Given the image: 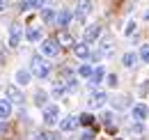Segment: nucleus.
<instances>
[{
	"instance_id": "nucleus-36",
	"label": "nucleus",
	"mask_w": 149,
	"mask_h": 140,
	"mask_svg": "<svg viewBox=\"0 0 149 140\" xmlns=\"http://www.w3.org/2000/svg\"><path fill=\"white\" fill-rule=\"evenodd\" d=\"M2 9H5V2H2V0H0V12H2Z\"/></svg>"
},
{
	"instance_id": "nucleus-20",
	"label": "nucleus",
	"mask_w": 149,
	"mask_h": 140,
	"mask_svg": "<svg viewBox=\"0 0 149 140\" xmlns=\"http://www.w3.org/2000/svg\"><path fill=\"white\" fill-rule=\"evenodd\" d=\"M25 39H28V41H41V30H39V28L25 30Z\"/></svg>"
},
{
	"instance_id": "nucleus-15",
	"label": "nucleus",
	"mask_w": 149,
	"mask_h": 140,
	"mask_svg": "<svg viewBox=\"0 0 149 140\" xmlns=\"http://www.w3.org/2000/svg\"><path fill=\"white\" fill-rule=\"evenodd\" d=\"M30 80H32V71H28V69L16 71V83H19V85H28Z\"/></svg>"
},
{
	"instance_id": "nucleus-17",
	"label": "nucleus",
	"mask_w": 149,
	"mask_h": 140,
	"mask_svg": "<svg viewBox=\"0 0 149 140\" xmlns=\"http://www.w3.org/2000/svg\"><path fill=\"white\" fill-rule=\"evenodd\" d=\"M103 78H106V69H103V67H96V69H94V74H92V78H90V80H92V88H96Z\"/></svg>"
},
{
	"instance_id": "nucleus-9",
	"label": "nucleus",
	"mask_w": 149,
	"mask_h": 140,
	"mask_svg": "<svg viewBox=\"0 0 149 140\" xmlns=\"http://www.w3.org/2000/svg\"><path fill=\"white\" fill-rule=\"evenodd\" d=\"M80 124V120L78 117H74V115H69V117H64V120H60V131H64V133H69V131H76V126Z\"/></svg>"
},
{
	"instance_id": "nucleus-22",
	"label": "nucleus",
	"mask_w": 149,
	"mask_h": 140,
	"mask_svg": "<svg viewBox=\"0 0 149 140\" xmlns=\"http://www.w3.org/2000/svg\"><path fill=\"white\" fill-rule=\"evenodd\" d=\"M46 101H48V94H46V92H41V90H39L37 94H35V106H39V108H41V110H44V108H46Z\"/></svg>"
},
{
	"instance_id": "nucleus-8",
	"label": "nucleus",
	"mask_w": 149,
	"mask_h": 140,
	"mask_svg": "<svg viewBox=\"0 0 149 140\" xmlns=\"http://www.w3.org/2000/svg\"><path fill=\"white\" fill-rule=\"evenodd\" d=\"M106 101H108V94L101 90H94L90 94V108H101V106H106Z\"/></svg>"
},
{
	"instance_id": "nucleus-19",
	"label": "nucleus",
	"mask_w": 149,
	"mask_h": 140,
	"mask_svg": "<svg viewBox=\"0 0 149 140\" xmlns=\"http://www.w3.org/2000/svg\"><path fill=\"white\" fill-rule=\"evenodd\" d=\"M55 18H57V12L48 9V7L41 9V21H44V23H55Z\"/></svg>"
},
{
	"instance_id": "nucleus-32",
	"label": "nucleus",
	"mask_w": 149,
	"mask_h": 140,
	"mask_svg": "<svg viewBox=\"0 0 149 140\" xmlns=\"http://www.w3.org/2000/svg\"><path fill=\"white\" fill-rule=\"evenodd\" d=\"M106 80H108V85H110V88H117V83H119V78H117L115 74H110V76H108Z\"/></svg>"
},
{
	"instance_id": "nucleus-33",
	"label": "nucleus",
	"mask_w": 149,
	"mask_h": 140,
	"mask_svg": "<svg viewBox=\"0 0 149 140\" xmlns=\"http://www.w3.org/2000/svg\"><path fill=\"white\" fill-rule=\"evenodd\" d=\"M138 92H140V97H145V94H147V80H145V83H140Z\"/></svg>"
},
{
	"instance_id": "nucleus-21",
	"label": "nucleus",
	"mask_w": 149,
	"mask_h": 140,
	"mask_svg": "<svg viewBox=\"0 0 149 140\" xmlns=\"http://www.w3.org/2000/svg\"><path fill=\"white\" fill-rule=\"evenodd\" d=\"M138 57H140V55H135V53H124L122 62H124V67H135V64H138Z\"/></svg>"
},
{
	"instance_id": "nucleus-27",
	"label": "nucleus",
	"mask_w": 149,
	"mask_h": 140,
	"mask_svg": "<svg viewBox=\"0 0 149 140\" xmlns=\"http://www.w3.org/2000/svg\"><path fill=\"white\" fill-rule=\"evenodd\" d=\"M138 55H140V60H145V62L149 64V44L140 46V53H138Z\"/></svg>"
},
{
	"instance_id": "nucleus-10",
	"label": "nucleus",
	"mask_w": 149,
	"mask_h": 140,
	"mask_svg": "<svg viewBox=\"0 0 149 140\" xmlns=\"http://www.w3.org/2000/svg\"><path fill=\"white\" fill-rule=\"evenodd\" d=\"M99 37H101V25H99V23L85 28V44H92V41H96Z\"/></svg>"
},
{
	"instance_id": "nucleus-30",
	"label": "nucleus",
	"mask_w": 149,
	"mask_h": 140,
	"mask_svg": "<svg viewBox=\"0 0 149 140\" xmlns=\"http://www.w3.org/2000/svg\"><path fill=\"white\" fill-rule=\"evenodd\" d=\"M78 120H80V124H85V126H87V124H92V122H94V117H92V115H87V113H85V115H80Z\"/></svg>"
},
{
	"instance_id": "nucleus-29",
	"label": "nucleus",
	"mask_w": 149,
	"mask_h": 140,
	"mask_svg": "<svg viewBox=\"0 0 149 140\" xmlns=\"http://www.w3.org/2000/svg\"><path fill=\"white\" fill-rule=\"evenodd\" d=\"M101 120L108 124V129L112 131V113H101Z\"/></svg>"
},
{
	"instance_id": "nucleus-39",
	"label": "nucleus",
	"mask_w": 149,
	"mask_h": 140,
	"mask_svg": "<svg viewBox=\"0 0 149 140\" xmlns=\"http://www.w3.org/2000/svg\"><path fill=\"white\" fill-rule=\"evenodd\" d=\"M115 140H122V138H115Z\"/></svg>"
},
{
	"instance_id": "nucleus-16",
	"label": "nucleus",
	"mask_w": 149,
	"mask_h": 140,
	"mask_svg": "<svg viewBox=\"0 0 149 140\" xmlns=\"http://www.w3.org/2000/svg\"><path fill=\"white\" fill-rule=\"evenodd\" d=\"M69 21H71V12L69 9H62V12H57V18H55V23L57 25H69Z\"/></svg>"
},
{
	"instance_id": "nucleus-6",
	"label": "nucleus",
	"mask_w": 149,
	"mask_h": 140,
	"mask_svg": "<svg viewBox=\"0 0 149 140\" xmlns=\"http://www.w3.org/2000/svg\"><path fill=\"white\" fill-rule=\"evenodd\" d=\"M21 39H23V28H21V23H12V25H9V46L16 48L21 44Z\"/></svg>"
},
{
	"instance_id": "nucleus-3",
	"label": "nucleus",
	"mask_w": 149,
	"mask_h": 140,
	"mask_svg": "<svg viewBox=\"0 0 149 140\" xmlns=\"http://www.w3.org/2000/svg\"><path fill=\"white\" fill-rule=\"evenodd\" d=\"M57 53H60V44L55 39H44L41 41V55L44 57H55Z\"/></svg>"
},
{
	"instance_id": "nucleus-2",
	"label": "nucleus",
	"mask_w": 149,
	"mask_h": 140,
	"mask_svg": "<svg viewBox=\"0 0 149 140\" xmlns=\"http://www.w3.org/2000/svg\"><path fill=\"white\" fill-rule=\"evenodd\" d=\"M44 124H46V126L60 124V108H57V106H46V108H44Z\"/></svg>"
},
{
	"instance_id": "nucleus-38",
	"label": "nucleus",
	"mask_w": 149,
	"mask_h": 140,
	"mask_svg": "<svg viewBox=\"0 0 149 140\" xmlns=\"http://www.w3.org/2000/svg\"><path fill=\"white\" fill-rule=\"evenodd\" d=\"M0 133H2V124H0Z\"/></svg>"
},
{
	"instance_id": "nucleus-12",
	"label": "nucleus",
	"mask_w": 149,
	"mask_h": 140,
	"mask_svg": "<svg viewBox=\"0 0 149 140\" xmlns=\"http://www.w3.org/2000/svg\"><path fill=\"white\" fill-rule=\"evenodd\" d=\"M74 53L76 57H80V60H90L92 57V51H90V46L83 41V44H74Z\"/></svg>"
},
{
	"instance_id": "nucleus-28",
	"label": "nucleus",
	"mask_w": 149,
	"mask_h": 140,
	"mask_svg": "<svg viewBox=\"0 0 149 140\" xmlns=\"http://www.w3.org/2000/svg\"><path fill=\"white\" fill-rule=\"evenodd\" d=\"M145 131V126H142V122H133V126H131V133L133 136H140Z\"/></svg>"
},
{
	"instance_id": "nucleus-23",
	"label": "nucleus",
	"mask_w": 149,
	"mask_h": 140,
	"mask_svg": "<svg viewBox=\"0 0 149 140\" xmlns=\"http://www.w3.org/2000/svg\"><path fill=\"white\" fill-rule=\"evenodd\" d=\"M57 44L60 46H74V37L69 35V32H62V35L57 37Z\"/></svg>"
},
{
	"instance_id": "nucleus-13",
	"label": "nucleus",
	"mask_w": 149,
	"mask_h": 140,
	"mask_svg": "<svg viewBox=\"0 0 149 140\" xmlns=\"http://www.w3.org/2000/svg\"><path fill=\"white\" fill-rule=\"evenodd\" d=\"M12 110H14V104L9 99H0V120H7L12 115Z\"/></svg>"
},
{
	"instance_id": "nucleus-1",
	"label": "nucleus",
	"mask_w": 149,
	"mask_h": 140,
	"mask_svg": "<svg viewBox=\"0 0 149 140\" xmlns=\"http://www.w3.org/2000/svg\"><path fill=\"white\" fill-rule=\"evenodd\" d=\"M30 71L37 78H46L51 74V64H48V60H44V55H35L30 60Z\"/></svg>"
},
{
	"instance_id": "nucleus-37",
	"label": "nucleus",
	"mask_w": 149,
	"mask_h": 140,
	"mask_svg": "<svg viewBox=\"0 0 149 140\" xmlns=\"http://www.w3.org/2000/svg\"><path fill=\"white\" fill-rule=\"evenodd\" d=\"M0 53H2V41H0Z\"/></svg>"
},
{
	"instance_id": "nucleus-18",
	"label": "nucleus",
	"mask_w": 149,
	"mask_h": 140,
	"mask_svg": "<svg viewBox=\"0 0 149 140\" xmlns=\"http://www.w3.org/2000/svg\"><path fill=\"white\" fill-rule=\"evenodd\" d=\"M44 2L46 0H23L21 2V9H39V7L44 9Z\"/></svg>"
},
{
	"instance_id": "nucleus-31",
	"label": "nucleus",
	"mask_w": 149,
	"mask_h": 140,
	"mask_svg": "<svg viewBox=\"0 0 149 140\" xmlns=\"http://www.w3.org/2000/svg\"><path fill=\"white\" fill-rule=\"evenodd\" d=\"M133 30H135V21H129V23H126V30H124V35L131 37V35H133Z\"/></svg>"
},
{
	"instance_id": "nucleus-4",
	"label": "nucleus",
	"mask_w": 149,
	"mask_h": 140,
	"mask_svg": "<svg viewBox=\"0 0 149 140\" xmlns=\"http://www.w3.org/2000/svg\"><path fill=\"white\" fill-rule=\"evenodd\" d=\"M92 0H78V5H76V18L78 21H85V18L92 14Z\"/></svg>"
},
{
	"instance_id": "nucleus-5",
	"label": "nucleus",
	"mask_w": 149,
	"mask_h": 140,
	"mask_svg": "<svg viewBox=\"0 0 149 140\" xmlns=\"http://www.w3.org/2000/svg\"><path fill=\"white\" fill-rule=\"evenodd\" d=\"M5 94H7V99L12 101V104H25V97H23V92L19 90V85H7V90H5Z\"/></svg>"
},
{
	"instance_id": "nucleus-7",
	"label": "nucleus",
	"mask_w": 149,
	"mask_h": 140,
	"mask_svg": "<svg viewBox=\"0 0 149 140\" xmlns=\"http://www.w3.org/2000/svg\"><path fill=\"white\" fill-rule=\"evenodd\" d=\"M112 51H115V39H112V37H103V39H99V53H101L103 57H110Z\"/></svg>"
},
{
	"instance_id": "nucleus-24",
	"label": "nucleus",
	"mask_w": 149,
	"mask_h": 140,
	"mask_svg": "<svg viewBox=\"0 0 149 140\" xmlns=\"http://www.w3.org/2000/svg\"><path fill=\"white\" fill-rule=\"evenodd\" d=\"M92 74H94V69L90 64H80V67H78V76H80V78H92Z\"/></svg>"
},
{
	"instance_id": "nucleus-25",
	"label": "nucleus",
	"mask_w": 149,
	"mask_h": 140,
	"mask_svg": "<svg viewBox=\"0 0 149 140\" xmlns=\"http://www.w3.org/2000/svg\"><path fill=\"white\" fill-rule=\"evenodd\" d=\"M67 92H69V90H67V85H64V83H57L55 88H53V97H55V99H60V97H64Z\"/></svg>"
},
{
	"instance_id": "nucleus-14",
	"label": "nucleus",
	"mask_w": 149,
	"mask_h": 140,
	"mask_svg": "<svg viewBox=\"0 0 149 140\" xmlns=\"http://www.w3.org/2000/svg\"><path fill=\"white\" fill-rule=\"evenodd\" d=\"M129 104H131V99L126 97V94H119V97L112 99V108H115V110H124Z\"/></svg>"
},
{
	"instance_id": "nucleus-11",
	"label": "nucleus",
	"mask_w": 149,
	"mask_h": 140,
	"mask_svg": "<svg viewBox=\"0 0 149 140\" xmlns=\"http://www.w3.org/2000/svg\"><path fill=\"white\" fill-rule=\"evenodd\" d=\"M131 113H133V120H135V122H142V120H147V115H149V108H147L145 104H135Z\"/></svg>"
},
{
	"instance_id": "nucleus-26",
	"label": "nucleus",
	"mask_w": 149,
	"mask_h": 140,
	"mask_svg": "<svg viewBox=\"0 0 149 140\" xmlns=\"http://www.w3.org/2000/svg\"><path fill=\"white\" fill-rule=\"evenodd\" d=\"M35 140H60V136H57V133H53V131H41Z\"/></svg>"
},
{
	"instance_id": "nucleus-35",
	"label": "nucleus",
	"mask_w": 149,
	"mask_h": 140,
	"mask_svg": "<svg viewBox=\"0 0 149 140\" xmlns=\"http://www.w3.org/2000/svg\"><path fill=\"white\" fill-rule=\"evenodd\" d=\"M145 21H149V9H147V12H145Z\"/></svg>"
},
{
	"instance_id": "nucleus-34",
	"label": "nucleus",
	"mask_w": 149,
	"mask_h": 140,
	"mask_svg": "<svg viewBox=\"0 0 149 140\" xmlns=\"http://www.w3.org/2000/svg\"><path fill=\"white\" fill-rule=\"evenodd\" d=\"M80 140H94V133L92 131H85V133L80 136Z\"/></svg>"
}]
</instances>
